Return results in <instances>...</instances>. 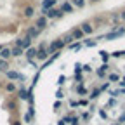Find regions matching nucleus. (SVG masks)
Returning <instances> with one entry per match:
<instances>
[{"label":"nucleus","instance_id":"f257e3e1","mask_svg":"<svg viewBox=\"0 0 125 125\" xmlns=\"http://www.w3.org/2000/svg\"><path fill=\"white\" fill-rule=\"evenodd\" d=\"M64 45H66V43H64V40H62V38H57V40H52V42L49 43L47 51H49V54H54V52H59Z\"/></svg>","mask_w":125,"mask_h":125},{"label":"nucleus","instance_id":"f03ea898","mask_svg":"<svg viewBox=\"0 0 125 125\" xmlns=\"http://www.w3.org/2000/svg\"><path fill=\"white\" fill-rule=\"evenodd\" d=\"M43 16L47 19H59V18H62V16H64V12H62L61 9H56V7H52V9H49V10H45L43 12Z\"/></svg>","mask_w":125,"mask_h":125},{"label":"nucleus","instance_id":"7ed1b4c3","mask_svg":"<svg viewBox=\"0 0 125 125\" xmlns=\"http://www.w3.org/2000/svg\"><path fill=\"white\" fill-rule=\"evenodd\" d=\"M125 35V28H118V30H113V31H109V33L104 35L106 40H115V38H120Z\"/></svg>","mask_w":125,"mask_h":125},{"label":"nucleus","instance_id":"20e7f679","mask_svg":"<svg viewBox=\"0 0 125 125\" xmlns=\"http://www.w3.org/2000/svg\"><path fill=\"white\" fill-rule=\"evenodd\" d=\"M108 70H109V64H108V62H103V64H101V66L96 70V75H97L99 78H106Z\"/></svg>","mask_w":125,"mask_h":125},{"label":"nucleus","instance_id":"39448f33","mask_svg":"<svg viewBox=\"0 0 125 125\" xmlns=\"http://www.w3.org/2000/svg\"><path fill=\"white\" fill-rule=\"evenodd\" d=\"M40 35V30L37 28V26H30L28 30H26V37H30L31 40H33V38H37Z\"/></svg>","mask_w":125,"mask_h":125},{"label":"nucleus","instance_id":"423d86ee","mask_svg":"<svg viewBox=\"0 0 125 125\" xmlns=\"http://www.w3.org/2000/svg\"><path fill=\"white\" fill-rule=\"evenodd\" d=\"M37 59L38 61H47L49 59V51H47V47L45 49H37Z\"/></svg>","mask_w":125,"mask_h":125},{"label":"nucleus","instance_id":"0eeeda50","mask_svg":"<svg viewBox=\"0 0 125 125\" xmlns=\"http://www.w3.org/2000/svg\"><path fill=\"white\" fill-rule=\"evenodd\" d=\"M54 5H56V0H43V2H42V16H43L45 10L52 9Z\"/></svg>","mask_w":125,"mask_h":125},{"label":"nucleus","instance_id":"6e6552de","mask_svg":"<svg viewBox=\"0 0 125 125\" xmlns=\"http://www.w3.org/2000/svg\"><path fill=\"white\" fill-rule=\"evenodd\" d=\"M59 9H61V10H62V12H64V14H71V12H73V10H75V7H73V5H71V2H62V4H61V7H59Z\"/></svg>","mask_w":125,"mask_h":125},{"label":"nucleus","instance_id":"1a4fd4ad","mask_svg":"<svg viewBox=\"0 0 125 125\" xmlns=\"http://www.w3.org/2000/svg\"><path fill=\"white\" fill-rule=\"evenodd\" d=\"M35 26L42 31V30H45L47 28V18H45V16H40V18L37 19V23H35Z\"/></svg>","mask_w":125,"mask_h":125},{"label":"nucleus","instance_id":"9d476101","mask_svg":"<svg viewBox=\"0 0 125 125\" xmlns=\"http://www.w3.org/2000/svg\"><path fill=\"white\" fill-rule=\"evenodd\" d=\"M80 30L83 31V35H90L92 31H94V26H92L90 23H82V24H80Z\"/></svg>","mask_w":125,"mask_h":125},{"label":"nucleus","instance_id":"9b49d317","mask_svg":"<svg viewBox=\"0 0 125 125\" xmlns=\"http://www.w3.org/2000/svg\"><path fill=\"white\" fill-rule=\"evenodd\" d=\"M71 37H73V38H75L76 42H80V40H82V38H83L85 35H83V31H82L80 28H75V30L71 31Z\"/></svg>","mask_w":125,"mask_h":125},{"label":"nucleus","instance_id":"f8f14e48","mask_svg":"<svg viewBox=\"0 0 125 125\" xmlns=\"http://www.w3.org/2000/svg\"><path fill=\"white\" fill-rule=\"evenodd\" d=\"M101 94H103V90H101L99 87H96L92 92H89V101H96V99L101 96Z\"/></svg>","mask_w":125,"mask_h":125},{"label":"nucleus","instance_id":"ddd939ff","mask_svg":"<svg viewBox=\"0 0 125 125\" xmlns=\"http://www.w3.org/2000/svg\"><path fill=\"white\" fill-rule=\"evenodd\" d=\"M76 94H78V96H89V90L83 85V82H80V83L76 85Z\"/></svg>","mask_w":125,"mask_h":125},{"label":"nucleus","instance_id":"4468645a","mask_svg":"<svg viewBox=\"0 0 125 125\" xmlns=\"http://www.w3.org/2000/svg\"><path fill=\"white\" fill-rule=\"evenodd\" d=\"M24 56H26L30 61H33V59L37 57V49H35V47H30V49L24 51Z\"/></svg>","mask_w":125,"mask_h":125},{"label":"nucleus","instance_id":"2eb2a0df","mask_svg":"<svg viewBox=\"0 0 125 125\" xmlns=\"http://www.w3.org/2000/svg\"><path fill=\"white\" fill-rule=\"evenodd\" d=\"M7 76L10 78V80H24V76L19 75L18 71H7Z\"/></svg>","mask_w":125,"mask_h":125},{"label":"nucleus","instance_id":"dca6fc26","mask_svg":"<svg viewBox=\"0 0 125 125\" xmlns=\"http://www.w3.org/2000/svg\"><path fill=\"white\" fill-rule=\"evenodd\" d=\"M10 54H12V57H19V56H23L24 54V51L21 49V47H12V49H10Z\"/></svg>","mask_w":125,"mask_h":125},{"label":"nucleus","instance_id":"f3484780","mask_svg":"<svg viewBox=\"0 0 125 125\" xmlns=\"http://www.w3.org/2000/svg\"><path fill=\"white\" fill-rule=\"evenodd\" d=\"M23 14H24V18H33V16H35V9L31 7V5H26Z\"/></svg>","mask_w":125,"mask_h":125},{"label":"nucleus","instance_id":"a211bd4d","mask_svg":"<svg viewBox=\"0 0 125 125\" xmlns=\"http://www.w3.org/2000/svg\"><path fill=\"white\" fill-rule=\"evenodd\" d=\"M12 54H10V49H9V47H4V49H2V52H0V59H9Z\"/></svg>","mask_w":125,"mask_h":125},{"label":"nucleus","instance_id":"6ab92c4d","mask_svg":"<svg viewBox=\"0 0 125 125\" xmlns=\"http://www.w3.org/2000/svg\"><path fill=\"white\" fill-rule=\"evenodd\" d=\"M82 45H83L82 42H73V43L68 45V49H70V51H80V49H82Z\"/></svg>","mask_w":125,"mask_h":125},{"label":"nucleus","instance_id":"aec40b11","mask_svg":"<svg viewBox=\"0 0 125 125\" xmlns=\"http://www.w3.org/2000/svg\"><path fill=\"white\" fill-rule=\"evenodd\" d=\"M108 82H109V83L120 82V75H118V73H109V75H108Z\"/></svg>","mask_w":125,"mask_h":125},{"label":"nucleus","instance_id":"412c9836","mask_svg":"<svg viewBox=\"0 0 125 125\" xmlns=\"http://www.w3.org/2000/svg\"><path fill=\"white\" fill-rule=\"evenodd\" d=\"M71 5L78 7V9H83L85 7V0H71Z\"/></svg>","mask_w":125,"mask_h":125},{"label":"nucleus","instance_id":"4be33fe9","mask_svg":"<svg viewBox=\"0 0 125 125\" xmlns=\"http://www.w3.org/2000/svg\"><path fill=\"white\" fill-rule=\"evenodd\" d=\"M83 45L85 47H96L97 45V40L96 38H87V40H83Z\"/></svg>","mask_w":125,"mask_h":125},{"label":"nucleus","instance_id":"5701e85b","mask_svg":"<svg viewBox=\"0 0 125 125\" xmlns=\"http://www.w3.org/2000/svg\"><path fill=\"white\" fill-rule=\"evenodd\" d=\"M0 71H9V62L5 61V59H0Z\"/></svg>","mask_w":125,"mask_h":125},{"label":"nucleus","instance_id":"b1692460","mask_svg":"<svg viewBox=\"0 0 125 125\" xmlns=\"http://www.w3.org/2000/svg\"><path fill=\"white\" fill-rule=\"evenodd\" d=\"M99 56H101L103 62H108V61H109V57H111V56H109V52H106V51H101V52H99Z\"/></svg>","mask_w":125,"mask_h":125},{"label":"nucleus","instance_id":"393cba45","mask_svg":"<svg viewBox=\"0 0 125 125\" xmlns=\"http://www.w3.org/2000/svg\"><path fill=\"white\" fill-rule=\"evenodd\" d=\"M109 56H111L113 59H118V57H123L125 56V51H115V52H111Z\"/></svg>","mask_w":125,"mask_h":125},{"label":"nucleus","instance_id":"a878e982","mask_svg":"<svg viewBox=\"0 0 125 125\" xmlns=\"http://www.w3.org/2000/svg\"><path fill=\"white\" fill-rule=\"evenodd\" d=\"M5 90H7V92H10V94H12V92H16V83H14V82H9V83L5 85Z\"/></svg>","mask_w":125,"mask_h":125},{"label":"nucleus","instance_id":"bb28decb","mask_svg":"<svg viewBox=\"0 0 125 125\" xmlns=\"http://www.w3.org/2000/svg\"><path fill=\"white\" fill-rule=\"evenodd\" d=\"M62 40H64V43L66 45H70V43H73V37H71V33H68V35H64V37H62Z\"/></svg>","mask_w":125,"mask_h":125},{"label":"nucleus","instance_id":"cd10ccee","mask_svg":"<svg viewBox=\"0 0 125 125\" xmlns=\"http://www.w3.org/2000/svg\"><path fill=\"white\" fill-rule=\"evenodd\" d=\"M78 106H89V99H87V97L78 99Z\"/></svg>","mask_w":125,"mask_h":125},{"label":"nucleus","instance_id":"c85d7f7f","mask_svg":"<svg viewBox=\"0 0 125 125\" xmlns=\"http://www.w3.org/2000/svg\"><path fill=\"white\" fill-rule=\"evenodd\" d=\"M61 106H62L61 101H56V103H54V109H56V111H57V109H61Z\"/></svg>","mask_w":125,"mask_h":125},{"label":"nucleus","instance_id":"c756f323","mask_svg":"<svg viewBox=\"0 0 125 125\" xmlns=\"http://www.w3.org/2000/svg\"><path fill=\"white\" fill-rule=\"evenodd\" d=\"M70 108H78V101H70Z\"/></svg>","mask_w":125,"mask_h":125},{"label":"nucleus","instance_id":"7c9ffc66","mask_svg":"<svg viewBox=\"0 0 125 125\" xmlns=\"http://www.w3.org/2000/svg\"><path fill=\"white\" fill-rule=\"evenodd\" d=\"M101 90H106V89H109V82H106V83H103V87H99Z\"/></svg>","mask_w":125,"mask_h":125},{"label":"nucleus","instance_id":"2f4dec72","mask_svg":"<svg viewBox=\"0 0 125 125\" xmlns=\"http://www.w3.org/2000/svg\"><path fill=\"white\" fill-rule=\"evenodd\" d=\"M118 85H120V87H125V76H123V78H120V82H118Z\"/></svg>","mask_w":125,"mask_h":125},{"label":"nucleus","instance_id":"473e14b6","mask_svg":"<svg viewBox=\"0 0 125 125\" xmlns=\"http://www.w3.org/2000/svg\"><path fill=\"white\" fill-rule=\"evenodd\" d=\"M99 115H101V116H103V118H108V113H106V111H104V109H101V111H99Z\"/></svg>","mask_w":125,"mask_h":125},{"label":"nucleus","instance_id":"72a5a7b5","mask_svg":"<svg viewBox=\"0 0 125 125\" xmlns=\"http://www.w3.org/2000/svg\"><path fill=\"white\" fill-rule=\"evenodd\" d=\"M57 83H59V85H62V83H64V76H62V75L59 76V80H57Z\"/></svg>","mask_w":125,"mask_h":125},{"label":"nucleus","instance_id":"f704fd0d","mask_svg":"<svg viewBox=\"0 0 125 125\" xmlns=\"http://www.w3.org/2000/svg\"><path fill=\"white\" fill-rule=\"evenodd\" d=\"M120 19H123V21H125V10H123V12L120 14Z\"/></svg>","mask_w":125,"mask_h":125},{"label":"nucleus","instance_id":"c9c22d12","mask_svg":"<svg viewBox=\"0 0 125 125\" xmlns=\"http://www.w3.org/2000/svg\"><path fill=\"white\" fill-rule=\"evenodd\" d=\"M12 125H21V122H19V120H14V122H12Z\"/></svg>","mask_w":125,"mask_h":125},{"label":"nucleus","instance_id":"e433bc0d","mask_svg":"<svg viewBox=\"0 0 125 125\" xmlns=\"http://www.w3.org/2000/svg\"><path fill=\"white\" fill-rule=\"evenodd\" d=\"M90 2H99V0H90Z\"/></svg>","mask_w":125,"mask_h":125},{"label":"nucleus","instance_id":"4c0bfd02","mask_svg":"<svg viewBox=\"0 0 125 125\" xmlns=\"http://www.w3.org/2000/svg\"><path fill=\"white\" fill-rule=\"evenodd\" d=\"M111 125H120V123H111Z\"/></svg>","mask_w":125,"mask_h":125},{"label":"nucleus","instance_id":"58836bf2","mask_svg":"<svg viewBox=\"0 0 125 125\" xmlns=\"http://www.w3.org/2000/svg\"><path fill=\"white\" fill-rule=\"evenodd\" d=\"M0 87H2V82H0Z\"/></svg>","mask_w":125,"mask_h":125}]
</instances>
